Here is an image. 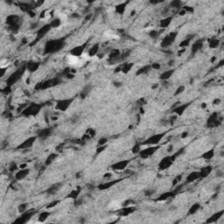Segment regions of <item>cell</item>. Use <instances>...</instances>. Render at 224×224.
Segmentation results:
<instances>
[{
  "label": "cell",
  "mask_w": 224,
  "mask_h": 224,
  "mask_svg": "<svg viewBox=\"0 0 224 224\" xmlns=\"http://www.w3.org/2000/svg\"><path fill=\"white\" fill-rule=\"evenodd\" d=\"M68 61L70 65L73 66H82V61L80 60L77 56L75 55H69L68 56Z\"/></svg>",
  "instance_id": "cell-1"
}]
</instances>
